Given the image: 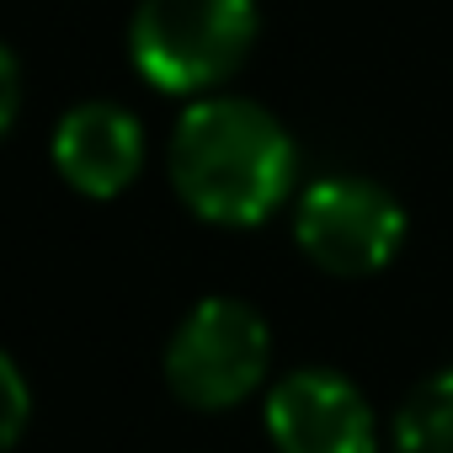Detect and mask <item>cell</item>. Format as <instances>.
I'll use <instances>...</instances> for the list:
<instances>
[{"label":"cell","mask_w":453,"mask_h":453,"mask_svg":"<svg viewBox=\"0 0 453 453\" xmlns=\"http://www.w3.org/2000/svg\"><path fill=\"white\" fill-rule=\"evenodd\" d=\"M165 171L176 197L197 219L251 230L294 192L299 155L288 128L267 107L241 96H203L176 118Z\"/></svg>","instance_id":"1"},{"label":"cell","mask_w":453,"mask_h":453,"mask_svg":"<svg viewBox=\"0 0 453 453\" xmlns=\"http://www.w3.org/2000/svg\"><path fill=\"white\" fill-rule=\"evenodd\" d=\"M54 171L86 197H118L144 171V128L118 102H81L54 128Z\"/></svg>","instance_id":"6"},{"label":"cell","mask_w":453,"mask_h":453,"mask_svg":"<svg viewBox=\"0 0 453 453\" xmlns=\"http://www.w3.org/2000/svg\"><path fill=\"white\" fill-rule=\"evenodd\" d=\"M17 107H22V70H17V54L0 43V139L17 123Z\"/></svg>","instance_id":"9"},{"label":"cell","mask_w":453,"mask_h":453,"mask_svg":"<svg viewBox=\"0 0 453 453\" xmlns=\"http://www.w3.org/2000/svg\"><path fill=\"white\" fill-rule=\"evenodd\" d=\"M294 241L331 278H373L405 246V208L379 181L336 171L299 192Z\"/></svg>","instance_id":"4"},{"label":"cell","mask_w":453,"mask_h":453,"mask_svg":"<svg viewBox=\"0 0 453 453\" xmlns=\"http://www.w3.org/2000/svg\"><path fill=\"white\" fill-rule=\"evenodd\" d=\"M273 363L267 320L230 294H213L181 315L165 342V384L192 411H230L241 405Z\"/></svg>","instance_id":"3"},{"label":"cell","mask_w":453,"mask_h":453,"mask_svg":"<svg viewBox=\"0 0 453 453\" xmlns=\"http://www.w3.org/2000/svg\"><path fill=\"white\" fill-rule=\"evenodd\" d=\"M267 437L278 453H373L379 426L363 389L336 368H294L267 389Z\"/></svg>","instance_id":"5"},{"label":"cell","mask_w":453,"mask_h":453,"mask_svg":"<svg viewBox=\"0 0 453 453\" xmlns=\"http://www.w3.org/2000/svg\"><path fill=\"white\" fill-rule=\"evenodd\" d=\"M257 43V0H139L128 22L134 70L171 96L224 86Z\"/></svg>","instance_id":"2"},{"label":"cell","mask_w":453,"mask_h":453,"mask_svg":"<svg viewBox=\"0 0 453 453\" xmlns=\"http://www.w3.org/2000/svg\"><path fill=\"white\" fill-rule=\"evenodd\" d=\"M395 453H453V368L421 379L395 411Z\"/></svg>","instance_id":"7"},{"label":"cell","mask_w":453,"mask_h":453,"mask_svg":"<svg viewBox=\"0 0 453 453\" xmlns=\"http://www.w3.org/2000/svg\"><path fill=\"white\" fill-rule=\"evenodd\" d=\"M27 416H33V389L22 379V368L0 352V453L27 432Z\"/></svg>","instance_id":"8"}]
</instances>
